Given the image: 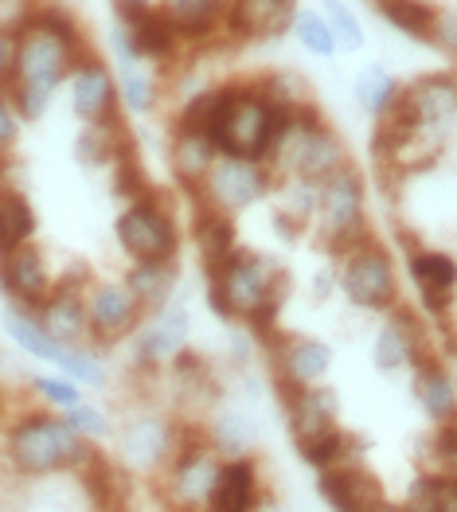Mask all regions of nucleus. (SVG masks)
Masks as SVG:
<instances>
[{
    "label": "nucleus",
    "instance_id": "nucleus-1",
    "mask_svg": "<svg viewBox=\"0 0 457 512\" xmlns=\"http://www.w3.org/2000/svg\"><path fill=\"white\" fill-rule=\"evenodd\" d=\"M290 298V274L282 262L262 251H235L219 270L208 274V305L227 325H247L262 341L278 333V317Z\"/></svg>",
    "mask_w": 457,
    "mask_h": 512
},
{
    "label": "nucleus",
    "instance_id": "nucleus-2",
    "mask_svg": "<svg viewBox=\"0 0 457 512\" xmlns=\"http://www.w3.org/2000/svg\"><path fill=\"white\" fill-rule=\"evenodd\" d=\"M4 462L16 477H59L98 466V446L79 438L55 411H28L4 434Z\"/></svg>",
    "mask_w": 457,
    "mask_h": 512
},
{
    "label": "nucleus",
    "instance_id": "nucleus-3",
    "mask_svg": "<svg viewBox=\"0 0 457 512\" xmlns=\"http://www.w3.org/2000/svg\"><path fill=\"white\" fill-rule=\"evenodd\" d=\"M340 262V298L356 317L379 321L391 309L403 305V290H399V270H395V255L379 243V235L356 243L352 251L336 255Z\"/></svg>",
    "mask_w": 457,
    "mask_h": 512
},
{
    "label": "nucleus",
    "instance_id": "nucleus-4",
    "mask_svg": "<svg viewBox=\"0 0 457 512\" xmlns=\"http://www.w3.org/2000/svg\"><path fill=\"white\" fill-rule=\"evenodd\" d=\"M223 458L200 427H184L172 462L161 473V501L168 512H204L219 481Z\"/></svg>",
    "mask_w": 457,
    "mask_h": 512
},
{
    "label": "nucleus",
    "instance_id": "nucleus-5",
    "mask_svg": "<svg viewBox=\"0 0 457 512\" xmlns=\"http://www.w3.org/2000/svg\"><path fill=\"white\" fill-rule=\"evenodd\" d=\"M262 348L270 356V376H274V391L278 399L301 391V387H321L329 384L336 368V348L321 337H309V333H270L262 337Z\"/></svg>",
    "mask_w": 457,
    "mask_h": 512
},
{
    "label": "nucleus",
    "instance_id": "nucleus-6",
    "mask_svg": "<svg viewBox=\"0 0 457 512\" xmlns=\"http://www.w3.org/2000/svg\"><path fill=\"white\" fill-rule=\"evenodd\" d=\"M180 434H184V427L172 423L161 411H137L114 430V454L125 470L161 477L176 454V446H180Z\"/></svg>",
    "mask_w": 457,
    "mask_h": 512
},
{
    "label": "nucleus",
    "instance_id": "nucleus-7",
    "mask_svg": "<svg viewBox=\"0 0 457 512\" xmlns=\"http://www.w3.org/2000/svg\"><path fill=\"white\" fill-rule=\"evenodd\" d=\"M114 231H118V247L129 255V262H176L180 227L161 200L145 196V200L122 208Z\"/></svg>",
    "mask_w": 457,
    "mask_h": 512
},
{
    "label": "nucleus",
    "instance_id": "nucleus-8",
    "mask_svg": "<svg viewBox=\"0 0 457 512\" xmlns=\"http://www.w3.org/2000/svg\"><path fill=\"white\" fill-rule=\"evenodd\" d=\"M274 172L258 161H235V157H219L204 184L196 188V200L219 215H239L262 204L274 192Z\"/></svg>",
    "mask_w": 457,
    "mask_h": 512
},
{
    "label": "nucleus",
    "instance_id": "nucleus-9",
    "mask_svg": "<svg viewBox=\"0 0 457 512\" xmlns=\"http://www.w3.org/2000/svg\"><path fill=\"white\" fill-rule=\"evenodd\" d=\"M403 36L457 59V0H368Z\"/></svg>",
    "mask_w": 457,
    "mask_h": 512
},
{
    "label": "nucleus",
    "instance_id": "nucleus-10",
    "mask_svg": "<svg viewBox=\"0 0 457 512\" xmlns=\"http://www.w3.org/2000/svg\"><path fill=\"white\" fill-rule=\"evenodd\" d=\"M282 415H286V430H290L293 450H305L313 446L317 438L333 434L344 423V399H340V387L321 384V387H301L282 395Z\"/></svg>",
    "mask_w": 457,
    "mask_h": 512
},
{
    "label": "nucleus",
    "instance_id": "nucleus-11",
    "mask_svg": "<svg viewBox=\"0 0 457 512\" xmlns=\"http://www.w3.org/2000/svg\"><path fill=\"white\" fill-rule=\"evenodd\" d=\"M188 333H192V317H188V309L180 301L172 298L165 309L149 313L145 325L133 333V364L141 372L165 368L188 348Z\"/></svg>",
    "mask_w": 457,
    "mask_h": 512
},
{
    "label": "nucleus",
    "instance_id": "nucleus-12",
    "mask_svg": "<svg viewBox=\"0 0 457 512\" xmlns=\"http://www.w3.org/2000/svg\"><path fill=\"white\" fill-rule=\"evenodd\" d=\"M86 313H90V341L118 344L133 337L145 325L141 301L125 290V282H98L86 290Z\"/></svg>",
    "mask_w": 457,
    "mask_h": 512
},
{
    "label": "nucleus",
    "instance_id": "nucleus-13",
    "mask_svg": "<svg viewBox=\"0 0 457 512\" xmlns=\"http://www.w3.org/2000/svg\"><path fill=\"white\" fill-rule=\"evenodd\" d=\"M0 294L16 309H40L43 301L55 294V274L36 243L20 247L16 255L0 258Z\"/></svg>",
    "mask_w": 457,
    "mask_h": 512
},
{
    "label": "nucleus",
    "instance_id": "nucleus-14",
    "mask_svg": "<svg viewBox=\"0 0 457 512\" xmlns=\"http://www.w3.org/2000/svg\"><path fill=\"white\" fill-rule=\"evenodd\" d=\"M71 86V110L83 118L86 126H110V122H122V94H118V79L86 55L83 63L75 67V75L67 79Z\"/></svg>",
    "mask_w": 457,
    "mask_h": 512
},
{
    "label": "nucleus",
    "instance_id": "nucleus-15",
    "mask_svg": "<svg viewBox=\"0 0 457 512\" xmlns=\"http://www.w3.org/2000/svg\"><path fill=\"white\" fill-rule=\"evenodd\" d=\"M407 395L418 407V415L434 427L457 423V376L446 368L442 356H430L426 364H418L407 380Z\"/></svg>",
    "mask_w": 457,
    "mask_h": 512
},
{
    "label": "nucleus",
    "instance_id": "nucleus-16",
    "mask_svg": "<svg viewBox=\"0 0 457 512\" xmlns=\"http://www.w3.org/2000/svg\"><path fill=\"white\" fill-rule=\"evenodd\" d=\"M317 497L329 512H375L387 501V489L364 462V466L317 473Z\"/></svg>",
    "mask_w": 457,
    "mask_h": 512
},
{
    "label": "nucleus",
    "instance_id": "nucleus-17",
    "mask_svg": "<svg viewBox=\"0 0 457 512\" xmlns=\"http://www.w3.org/2000/svg\"><path fill=\"white\" fill-rule=\"evenodd\" d=\"M262 501H266V485L258 458H231L223 462L204 512H258Z\"/></svg>",
    "mask_w": 457,
    "mask_h": 512
},
{
    "label": "nucleus",
    "instance_id": "nucleus-18",
    "mask_svg": "<svg viewBox=\"0 0 457 512\" xmlns=\"http://www.w3.org/2000/svg\"><path fill=\"white\" fill-rule=\"evenodd\" d=\"M36 317L63 348H86V341H90L86 294L75 286H55V294L36 309Z\"/></svg>",
    "mask_w": 457,
    "mask_h": 512
},
{
    "label": "nucleus",
    "instance_id": "nucleus-19",
    "mask_svg": "<svg viewBox=\"0 0 457 512\" xmlns=\"http://www.w3.org/2000/svg\"><path fill=\"white\" fill-rule=\"evenodd\" d=\"M204 434H208V442L215 446V454L223 462H231V458H258L262 430H258V419L250 411H215L211 423L204 427Z\"/></svg>",
    "mask_w": 457,
    "mask_h": 512
},
{
    "label": "nucleus",
    "instance_id": "nucleus-20",
    "mask_svg": "<svg viewBox=\"0 0 457 512\" xmlns=\"http://www.w3.org/2000/svg\"><path fill=\"white\" fill-rule=\"evenodd\" d=\"M125 290L141 301L145 313H157L165 309L168 301L176 298V282H180V270L176 262H133L125 270Z\"/></svg>",
    "mask_w": 457,
    "mask_h": 512
},
{
    "label": "nucleus",
    "instance_id": "nucleus-21",
    "mask_svg": "<svg viewBox=\"0 0 457 512\" xmlns=\"http://www.w3.org/2000/svg\"><path fill=\"white\" fill-rule=\"evenodd\" d=\"M32 235H36V208L28 204V196L20 188L0 180V258L28 247Z\"/></svg>",
    "mask_w": 457,
    "mask_h": 512
},
{
    "label": "nucleus",
    "instance_id": "nucleus-22",
    "mask_svg": "<svg viewBox=\"0 0 457 512\" xmlns=\"http://www.w3.org/2000/svg\"><path fill=\"white\" fill-rule=\"evenodd\" d=\"M4 333H8V341L16 344L20 352H28L32 360H43V364H59V360H63V352H67L63 344L43 329L40 317H36L32 309L4 305Z\"/></svg>",
    "mask_w": 457,
    "mask_h": 512
},
{
    "label": "nucleus",
    "instance_id": "nucleus-23",
    "mask_svg": "<svg viewBox=\"0 0 457 512\" xmlns=\"http://www.w3.org/2000/svg\"><path fill=\"white\" fill-rule=\"evenodd\" d=\"M192 239H196V251H200V262L204 270H219L227 258L239 251V235H235V223L231 215H219L200 204V215L192 223Z\"/></svg>",
    "mask_w": 457,
    "mask_h": 512
},
{
    "label": "nucleus",
    "instance_id": "nucleus-24",
    "mask_svg": "<svg viewBox=\"0 0 457 512\" xmlns=\"http://www.w3.org/2000/svg\"><path fill=\"white\" fill-rule=\"evenodd\" d=\"M219 161V149L215 141L204 133H184V129H172V169L184 180V188H200L204 176L211 172V165Z\"/></svg>",
    "mask_w": 457,
    "mask_h": 512
},
{
    "label": "nucleus",
    "instance_id": "nucleus-25",
    "mask_svg": "<svg viewBox=\"0 0 457 512\" xmlns=\"http://www.w3.org/2000/svg\"><path fill=\"white\" fill-rule=\"evenodd\" d=\"M125 32L133 36V43H137V51H141L145 63H168V59H176V51H180V32L172 28V20H168L165 12H153V8H149L145 16L129 20Z\"/></svg>",
    "mask_w": 457,
    "mask_h": 512
},
{
    "label": "nucleus",
    "instance_id": "nucleus-26",
    "mask_svg": "<svg viewBox=\"0 0 457 512\" xmlns=\"http://www.w3.org/2000/svg\"><path fill=\"white\" fill-rule=\"evenodd\" d=\"M399 509L403 512H457V473H446V470L418 473L415 481L407 485Z\"/></svg>",
    "mask_w": 457,
    "mask_h": 512
},
{
    "label": "nucleus",
    "instance_id": "nucleus-27",
    "mask_svg": "<svg viewBox=\"0 0 457 512\" xmlns=\"http://www.w3.org/2000/svg\"><path fill=\"white\" fill-rule=\"evenodd\" d=\"M55 368H59L67 380H75L83 391L86 387H90V391H102V387L110 384V372H106V364H102V356H98L94 348H67Z\"/></svg>",
    "mask_w": 457,
    "mask_h": 512
},
{
    "label": "nucleus",
    "instance_id": "nucleus-28",
    "mask_svg": "<svg viewBox=\"0 0 457 512\" xmlns=\"http://www.w3.org/2000/svg\"><path fill=\"white\" fill-rule=\"evenodd\" d=\"M28 387H32V395L43 403V411H55V415H67L71 407L86 403V391L75 380H67L63 372L59 376H32Z\"/></svg>",
    "mask_w": 457,
    "mask_h": 512
},
{
    "label": "nucleus",
    "instance_id": "nucleus-29",
    "mask_svg": "<svg viewBox=\"0 0 457 512\" xmlns=\"http://www.w3.org/2000/svg\"><path fill=\"white\" fill-rule=\"evenodd\" d=\"M67 423H71V430L79 434V438H86L90 446H102V442H114V430H118V423L110 419V411L106 407H98V403H79V407H71L67 415H63Z\"/></svg>",
    "mask_w": 457,
    "mask_h": 512
},
{
    "label": "nucleus",
    "instance_id": "nucleus-30",
    "mask_svg": "<svg viewBox=\"0 0 457 512\" xmlns=\"http://www.w3.org/2000/svg\"><path fill=\"white\" fill-rule=\"evenodd\" d=\"M118 94H122V106L129 110V114H149V110L157 106V79L145 71V63L122 67Z\"/></svg>",
    "mask_w": 457,
    "mask_h": 512
},
{
    "label": "nucleus",
    "instance_id": "nucleus-31",
    "mask_svg": "<svg viewBox=\"0 0 457 512\" xmlns=\"http://www.w3.org/2000/svg\"><path fill=\"white\" fill-rule=\"evenodd\" d=\"M293 32H297V40L305 43L313 55H321V59H329L336 51L333 28H329V20L317 16V12H297V16H293Z\"/></svg>",
    "mask_w": 457,
    "mask_h": 512
},
{
    "label": "nucleus",
    "instance_id": "nucleus-32",
    "mask_svg": "<svg viewBox=\"0 0 457 512\" xmlns=\"http://www.w3.org/2000/svg\"><path fill=\"white\" fill-rule=\"evenodd\" d=\"M16 141H20V114L8 98V90H0V161L16 149Z\"/></svg>",
    "mask_w": 457,
    "mask_h": 512
},
{
    "label": "nucleus",
    "instance_id": "nucleus-33",
    "mask_svg": "<svg viewBox=\"0 0 457 512\" xmlns=\"http://www.w3.org/2000/svg\"><path fill=\"white\" fill-rule=\"evenodd\" d=\"M329 28H333V40H340L344 51H356L364 36H360V24L340 8V4H329Z\"/></svg>",
    "mask_w": 457,
    "mask_h": 512
},
{
    "label": "nucleus",
    "instance_id": "nucleus-34",
    "mask_svg": "<svg viewBox=\"0 0 457 512\" xmlns=\"http://www.w3.org/2000/svg\"><path fill=\"white\" fill-rule=\"evenodd\" d=\"M254 333H250L247 325H231L227 329V344H231V364L235 368H247L250 364V356H254Z\"/></svg>",
    "mask_w": 457,
    "mask_h": 512
},
{
    "label": "nucleus",
    "instance_id": "nucleus-35",
    "mask_svg": "<svg viewBox=\"0 0 457 512\" xmlns=\"http://www.w3.org/2000/svg\"><path fill=\"white\" fill-rule=\"evenodd\" d=\"M16 51H20V40L12 32H0V90H8L16 79Z\"/></svg>",
    "mask_w": 457,
    "mask_h": 512
},
{
    "label": "nucleus",
    "instance_id": "nucleus-36",
    "mask_svg": "<svg viewBox=\"0 0 457 512\" xmlns=\"http://www.w3.org/2000/svg\"><path fill=\"white\" fill-rule=\"evenodd\" d=\"M114 8L122 16V24H129V20H137V16L149 12V0H114Z\"/></svg>",
    "mask_w": 457,
    "mask_h": 512
},
{
    "label": "nucleus",
    "instance_id": "nucleus-37",
    "mask_svg": "<svg viewBox=\"0 0 457 512\" xmlns=\"http://www.w3.org/2000/svg\"><path fill=\"white\" fill-rule=\"evenodd\" d=\"M258 512H290V509H286V505H278V501H270V497H266V501H262V505H258Z\"/></svg>",
    "mask_w": 457,
    "mask_h": 512
},
{
    "label": "nucleus",
    "instance_id": "nucleus-38",
    "mask_svg": "<svg viewBox=\"0 0 457 512\" xmlns=\"http://www.w3.org/2000/svg\"><path fill=\"white\" fill-rule=\"evenodd\" d=\"M375 512H403V509H399L395 501H383V505H379V509H375Z\"/></svg>",
    "mask_w": 457,
    "mask_h": 512
}]
</instances>
